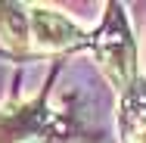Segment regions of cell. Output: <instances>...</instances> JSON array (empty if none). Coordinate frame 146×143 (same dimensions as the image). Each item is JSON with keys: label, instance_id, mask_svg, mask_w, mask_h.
Returning a JSON list of instances; mask_svg holds the SVG:
<instances>
[{"label": "cell", "instance_id": "obj_1", "mask_svg": "<svg viewBox=\"0 0 146 143\" xmlns=\"http://www.w3.org/2000/svg\"><path fill=\"white\" fill-rule=\"evenodd\" d=\"M118 13H109V22L93 37V50H96V59H100L103 72L109 75V81L124 93L137 81V47H134V37L127 34L124 19Z\"/></svg>", "mask_w": 146, "mask_h": 143}, {"label": "cell", "instance_id": "obj_2", "mask_svg": "<svg viewBox=\"0 0 146 143\" xmlns=\"http://www.w3.org/2000/svg\"><path fill=\"white\" fill-rule=\"evenodd\" d=\"M31 16V50L37 53H65L87 44V31L75 19L59 13L53 6H28Z\"/></svg>", "mask_w": 146, "mask_h": 143}, {"label": "cell", "instance_id": "obj_3", "mask_svg": "<svg viewBox=\"0 0 146 143\" xmlns=\"http://www.w3.org/2000/svg\"><path fill=\"white\" fill-rule=\"evenodd\" d=\"M47 124L40 100L9 103L0 109V143H37Z\"/></svg>", "mask_w": 146, "mask_h": 143}, {"label": "cell", "instance_id": "obj_4", "mask_svg": "<svg viewBox=\"0 0 146 143\" xmlns=\"http://www.w3.org/2000/svg\"><path fill=\"white\" fill-rule=\"evenodd\" d=\"M0 41L13 53L31 50V16L22 3H0Z\"/></svg>", "mask_w": 146, "mask_h": 143}, {"label": "cell", "instance_id": "obj_5", "mask_svg": "<svg viewBox=\"0 0 146 143\" xmlns=\"http://www.w3.org/2000/svg\"><path fill=\"white\" fill-rule=\"evenodd\" d=\"M121 128H124V143H146V78H137L124 90Z\"/></svg>", "mask_w": 146, "mask_h": 143}]
</instances>
